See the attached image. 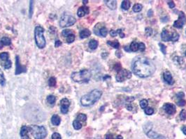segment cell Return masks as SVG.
I'll list each match as a JSON object with an SVG mask.
<instances>
[{"instance_id": "obj_1", "label": "cell", "mask_w": 186, "mask_h": 139, "mask_svg": "<svg viewBox=\"0 0 186 139\" xmlns=\"http://www.w3.org/2000/svg\"><path fill=\"white\" fill-rule=\"evenodd\" d=\"M153 62L146 57H139L134 61L132 70L134 74L141 78H146L151 76L155 71Z\"/></svg>"}, {"instance_id": "obj_2", "label": "cell", "mask_w": 186, "mask_h": 139, "mask_svg": "<svg viewBox=\"0 0 186 139\" xmlns=\"http://www.w3.org/2000/svg\"><path fill=\"white\" fill-rule=\"evenodd\" d=\"M102 92L101 90L95 89L90 93L85 95L81 99V103L83 106H90L95 104L102 97Z\"/></svg>"}, {"instance_id": "obj_3", "label": "cell", "mask_w": 186, "mask_h": 139, "mask_svg": "<svg viewBox=\"0 0 186 139\" xmlns=\"http://www.w3.org/2000/svg\"><path fill=\"white\" fill-rule=\"evenodd\" d=\"M91 72L88 70H82L79 72H75L71 74V79L74 82L78 83H88L91 78Z\"/></svg>"}, {"instance_id": "obj_4", "label": "cell", "mask_w": 186, "mask_h": 139, "mask_svg": "<svg viewBox=\"0 0 186 139\" xmlns=\"http://www.w3.org/2000/svg\"><path fill=\"white\" fill-rule=\"evenodd\" d=\"M44 29L41 26H37L34 29V38L36 46L40 49L43 48L46 46V39L43 35Z\"/></svg>"}, {"instance_id": "obj_5", "label": "cell", "mask_w": 186, "mask_h": 139, "mask_svg": "<svg viewBox=\"0 0 186 139\" xmlns=\"http://www.w3.org/2000/svg\"><path fill=\"white\" fill-rule=\"evenodd\" d=\"M29 128V132L35 139H43L47 136L46 129L43 126L30 125Z\"/></svg>"}, {"instance_id": "obj_6", "label": "cell", "mask_w": 186, "mask_h": 139, "mask_svg": "<svg viewBox=\"0 0 186 139\" xmlns=\"http://www.w3.org/2000/svg\"><path fill=\"white\" fill-rule=\"evenodd\" d=\"M161 38L163 41L176 42L179 39V34L174 31H168L167 29H163L161 34Z\"/></svg>"}, {"instance_id": "obj_7", "label": "cell", "mask_w": 186, "mask_h": 139, "mask_svg": "<svg viewBox=\"0 0 186 139\" xmlns=\"http://www.w3.org/2000/svg\"><path fill=\"white\" fill-rule=\"evenodd\" d=\"M76 21V18L73 16L67 15V14H63L62 16L60 18V26L61 27L63 28L70 27L75 24Z\"/></svg>"}, {"instance_id": "obj_8", "label": "cell", "mask_w": 186, "mask_h": 139, "mask_svg": "<svg viewBox=\"0 0 186 139\" xmlns=\"http://www.w3.org/2000/svg\"><path fill=\"white\" fill-rule=\"evenodd\" d=\"M131 77H132V72L130 70L126 69L121 70L120 71L118 72L116 76V80L118 82H123L125 80L130 79Z\"/></svg>"}, {"instance_id": "obj_9", "label": "cell", "mask_w": 186, "mask_h": 139, "mask_svg": "<svg viewBox=\"0 0 186 139\" xmlns=\"http://www.w3.org/2000/svg\"><path fill=\"white\" fill-rule=\"evenodd\" d=\"M0 59L1 61V64L5 69L11 68L12 63L8 59V52H2L0 54Z\"/></svg>"}, {"instance_id": "obj_10", "label": "cell", "mask_w": 186, "mask_h": 139, "mask_svg": "<svg viewBox=\"0 0 186 139\" xmlns=\"http://www.w3.org/2000/svg\"><path fill=\"white\" fill-rule=\"evenodd\" d=\"M186 15H185L184 13H183V11H181V12H180V13H179V19L174 22V27L176 28H178V29H181V28H182L184 26V24H186Z\"/></svg>"}, {"instance_id": "obj_11", "label": "cell", "mask_w": 186, "mask_h": 139, "mask_svg": "<svg viewBox=\"0 0 186 139\" xmlns=\"http://www.w3.org/2000/svg\"><path fill=\"white\" fill-rule=\"evenodd\" d=\"M70 106V102L67 98H63L60 101V111L63 113L66 114L69 111V107Z\"/></svg>"}, {"instance_id": "obj_12", "label": "cell", "mask_w": 186, "mask_h": 139, "mask_svg": "<svg viewBox=\"0 0 186 139\" xmlns=\"http://www.w3.org/2000/svg\"><path fill=\"white\" fill-rule=\"evenodd\" d=\"M15 66H16V69H15V75H18V74H20L21 73L26 72H27L26 67L20 65V59H19V56H15Z\"/></svg>"}, {"instance_id": "obj_13", "label": "cell", "mask_w": 186, "mask_h": 139, "mask_svg": "<svg viewBox=\"0 0 186 139\" xmlns=\"http://www.w3.org/2000/svg\"><path fill=\"white\" fill-rule=\"evenodd\" d=\"M163 109L164 111L169 115H173L176 113V107L175 105L170 103H167L163 106Z\"/></svg>"}, {"instance_id": "obj_14", "label": "cell", "mask_w": 186, "mask_h": 139, "mask_svg": "<svg viewBox=\"0 0 186 139\" xmlns=\"http://www.w3.org/2000/svg\"><path fill=\"white\" fill-rule=\"evenodd\" d=\"M29 132V128L27 126H22L20 129V136L22 139H29L28 133Z\"/></svg>"}, {"instance_id": "obj_15", "label": "cell", "mask_w": 186, "mask_h": 139, "mask_svg": "<svg viewBox=\"0 0 186 139\" xmlns=\"http://www.w3.org/2000/svg\"><path fill=\"white\" fill-rule=\"evenodd\" d=\"M89 11H90V10H89V8L88 7L85 6L80 7L77 11L78 16L79 17H83L85 15L89 13Z\"/></svg>"}, {"instance_id": "obj_16", "label": "cell", "mask_w": 186, "mask_h": 139, "mask_svg": "<svg viewBox=\"0 0 186 139\" xmlns=\"http://www.w3.org/2000/svg\"><path fill=\"white\" fill-rule=\"evenodd\" d=\"M163 77H164V80L165 81V82L169 85H173L174 83V81L173 79L172 75L169 72H165L163 74Z\"/></svg>"}, {"instance_id": "obj_17", "label": "cell", "mask_w": 186, "mask_h": 139, "mask_svg": "<svg viewBox=\"0 0 186 139\" xmlns=\"http://www.w3.org/2000/svg\"><path fill=\"white\" fill-rule=\"evenodd\" d=\"M51 122L53 125L58 126L60 125V122H61V119L57 115H53L51 118Z\"/></svg>"}, {"instance_id": "obj_18", "label": "cell", "mask_w": 186, "mask_h": 139, "mask_svg": "<svg viewBox=\"0 0 186 139\" xmlns=\"http://www.w3.org/2000/svg\"><path fill=\"white\" fill-rule=\"evenodd\" d=\"M90 35H91V32H90V31L89 29H83V30L81 31V32H80V37H81V38H88Z\"/></svg>"}, {"instance_id": "obj_19", "label": "cell", "mask_w": 186, "mask_h": 139, "mask_svg": "<svg viewBox=\"0 0 186 139\" xmlns=\"http://www.w3.org/2000/svg\"><path fill=\"white\" fill-rule=\"evenodd\" d=\"M106 5L109 7L110 9L111 10H115L117 7V3L115 0H109V1H106Z\"/></svg>"}, {"instance_id": "obj_20", "label": "cell", "mask_w": 186, "mask_h": 139, "mask_svg": "<svg viewBox=\"0 0 186 139\" xmlns=\"http://www.w3.org/2000/svg\"><path fill=\"white\" fill-rule=\"evenodd\" d=\"M88 46L91 49H96L97 47H98V42L96 40H94L92 39L89 42V44H88Z\"/></svg>"}, {"instance_id": "obj_21", "label": "cell", "mask_w": 186, "mask_h": 139, "mask_svg": "<svg viewBox=\"0 0 186 139\" xmlns=\"http://www.w3.org/2000/svg\"><path fill=\"white\" fill-rule=\"evenodd\" d=\"M131 52H137L139 50V43L136 41H133L130 46Z\"/></svg>"}, {"instance_id": "obj_22", "label": "cell", "mask_w": 186, "mask_h": 139, "mask_svg": "<svg viewBox=\"0 0 186 139\" xmlns=\"http://www.w3.org/2000/svg\"><path fill=\"white\" fill-rule=\"evenodd\" d=\"M130 6H131V2L130 1H123V3L121 4V8L123 10H127L130 8Z\"/></svg>"}, {"instance_id": "obj_23", "label": "cell", "mask_w": 186, "mask_h": 139, "mask_svg": "<svg viewBox=\"0 0 186 139\" xmlns=\"http://www.w3.org/2000/svg\"><path fill=\"white\" fill-rule=\"evenodd\" d=\"M55 101H56V97H55L54 95H48L47 97V102L50 105H54V104L55 103Z\"/></svg>"}, {"instance_id": "obj_24", "label": "cell", "mask_w": 186, "mask_h": 139, "mask_svg": "<svg viewBox=\"0 0 186 139\" xmlns=\"http://www.w3.org/2000/svg\"><path fill=\"white\" fill-rule=\"evenodd\" d=\"M107 33H108L107 29H106L105 27H102L101 29H99L98 35H101L102 37H106V35H107Z\"/></svg>"}, {"instance_id": "obj_25", "label": "cell", "mask_w": 186, "mask_h": 139, "mask_svg": "<svg viewBox=\"0 0 186 139\" xmlns=\"http://www.w3.org/2000/svg\"><path fill=\"white\" fill-rule=\"evenodd\" d=\"M76 120H77L81 122H85L87 120V116H86V115L83 114V113H80V114L78 115Z\"/></svg>"}, {"instance_id": "obj_26", "label": "cell", "mask_w": 186, "mask_h": 139, "mask_svg": "<svg viewBox=\"0 0 186 139\" xmlns=\"http://www.w3.org/2000/svg\"><path fill=\"white\" fill-rule=\"evenodd\" d=\"M107 44L111 46L112 47L116 49H118L120 47V43L118 40H114V41H107Z\"/></svg>"}, {"instance_id": "obj_27", "label": "cell", "mask_w": 186, "mask_h": 139, "mask_svg": "<svg viewBox=\"0 0 186 139\" xmlns=\"http://www.w3.org/2000/svg\"><path fill=\"white\" fill-rule=\"evenodd\" d=\"M73 127L74 128L76 129V130H78V129H81V127H82V123L81 122H79L77 120H75L74 122H73Z\"/></svg>"}, {"instance_id": "obj_28", "label": "cell", "mask_w": 186, "mask_h": 139, "mask_svg": "<svg viewBox=\"0 0 186 139\" xmlns=\"http://www.w3.org/2000/svg\"><path fill=\"white\" fill-rule=\"evenodd\" d=\"M147 136L149 137V138H151V139H158V134L156 133V132H153V131H151L150 130L149 132H148L147 133Z\"/></svg>"}, {"instance_id": "obj_29", "label": "cell", "mask_w": 186, "mask_h": 139, "mask_svg": "<svg viewBox=\"0 0 186 139\" xmlns=\"http://www.w3.org/2000/svg\"><path fill=\"white\" fill-rule=\"evenodd\" d=\"M0 84L2 86H5V84H6V79L4 77V73L1 69H0Z\"/></svg>"}, {"instance_id": "obj_30", "label": "cell", "mask_w": 186, "mask_h": 139, "mask_svg": "<svg viewBox=\"0 0 186 139\" xmlns=\"http://www.w3.org/2000/svg\"><path fill=\"white\" fill-rule=\"evenodd\" d=\"M1 42L4 45H10L11 44V40L8 37H3L1 40Z\"/></svg>"}, {"instance_id": "obj_31", "label": "cell", "mask_w": 186, "mask_h": 139, "mask_svg": "<svg viewBox=\"0 0 186 139\" xmlns=\"http://www.w3.org/2000/svg\"><path fill=\"white\" fill-rule=\"evenodd\" d=\"M48 85L50 87H55L56 86V79L55 77H50L48 79Z\"/></svg>"}, {"instance_id": "obj_32", "label": "cell", "mask_w": 186, "mask_h": 139, "mask_svg": "<svg viewBox=\"0 0 186 139\" xmlns=\"http://www.w3.org/2000/svg\"><path fill=\"white\" fill-rule=\"evenodd\" d=\"M66 40L68 43H71V42H73L75 40V35L74 34H71L70 35H69L68 36H67V38H66Z\"/></svg>"}, {"instance_id": "obj_33", "label": "cell", "mask_w": 186, "mask_h": 139, "mask_svg": "<svg viewBox=\"0 0 186 139\" xmlns=\"http://www.w3.org/2000/svg\"><path fill=\"white\" fill-rule=\"evenodd\" d=\"M141 10H142V6H141V4H139V3H136V4H134V6H133L134 12L139 13V12H140Z\"/></svg>"}, {"instance_id": "obj_34", "label": "cell", "mask_w": 186, "mask_h": 139, "mask_svg": "<svg viewBox=\"0 0 186 139\" xmlns=\"http://www.w3.org/2000/svg\"><path fill=\"white\" fill-rule=\"evenodd\" d=\"M174 61L178 65H181L183 63V59L181 56H176L174 58Z\"/></svg>"}, {"instance_id": "obj_35", "label": "cell", "mask_w": 186, "mask_h": 139, "mask_svg": "<svg viewBox=\"0 0 186 139\" xmlns=\"http://www.w3.org/2000/svg\"><path fill=\"white\" fill-rule=\"evenodd\" d=\"M144 112L146 115H152L154 113V110H153V108H152L151 107H146L144 110Z\"/></svg>"}, {"instance_id": "obj_36", "label": "cell", "mask_w": 186, "mask_h": 139, "mask_svg": "<svg viewBox=\"0 0 186 139\" xmlns=\"http://www.w3.org/2000/svg\"><path fill=\"white\" fill-rule=\"evenodd\" d=\"M72 33H73V32H72V31L70 30V29H64V30H63L62 32V35H63L64 37L67 38L69 35H70L71 34H72Z\"/></svg>"}, {"instance_id": "obj_37", "label": "cell", "mask_w": 186, "mask_h": 139, "mask_svg": "<svg viewBox=\"0 0 186 139\" xmlns=\"http://www.w3.org/2000/svg\"><path fill=\"white\" fill-rule=\"evenodd\" d=\"M148 104V102L146 100H143L140 102V106L142 108H146L147 107Z\"/></svg>"}, {"instance_id": "obj_38", "label": "cell", "mask_w": 186, "mask_h": 139, "mask_svg": "<svg viewBox=\"0 0 186 139\" xmlns=\"http://www.w3.org/2000/svg\"><path fill=\"white\" fill-rule=\"evenodd\" d=\"M180 118L182 120H186V110L185 109H183L181 113H180Z\"/></svg>"}, {"instance_id": "obj_39", "label": "cell", "mask_w": 186, "mask_h": 139, "mask_svg": "<svg viewBox=\"0 0 186 139\" xmlns=\"http://www.w3.org/2000/svg\"><path fill=\"white\" fill-rule=\"evenodd\" d=\"M33 6H34V1H30V5H29V17L31 18L33 14Z\"/></svg>"}, {"instance_id": "obj_40", "label": "cell", "mask_w": 186, "mask_h": 139, "mask_svg": "<svg viewBox=\"0 0 186 139\" xmlns=\"http://www.w3.org/2000/svg\"><path fill=\"white\" fill-rule=\"evenodd\" d=\"M113 69L115 70L116 71H117L118 72L121 70V65H120V63H116L114 66H113Z\"/></svg>"}, {"instance_id": "obj_41", "label": "cell", "mask_w": 186, "mask_h": 139, "mask_svg": "<svg viewBox=\"0 0 186 139\" xmlns=\"http://www.w3.org/2000/svg\"><path fill=\"white\" fill-rule=\"evenodd\" d=\"M146 34L147 36H151L153 34V29L151 27L146 28Z\"/></svg>"}, {"instance_id": "obj_42", "label": "cell", "mask_w": 186, "mask_h": 139, "mask_svg": "<svg viewBox=\"0 0 186 139\" xmlns=\"http://www.w3.org/2000/svg\"><path fill=\"white\" fill-rule=\"evenodd\" d=\"M159 45H160V50H161V52L165 55V54H167V51H166V46H165L164 44H162V43H159Z\"/></svg>"}, {"instance_id": "obj_43", "label": "cell", "mask_w": 186, "mask_h": 139, "mask_svg": "<svg viewBox=\"0 0 186 139\" xmlns=\"http://www.w3.org/2000/svg\"><path fill=\"white\" fill-rule=\"evenodd\" d=\"M52 139H62L61 135L59 133H53L52 135Z\"/></svg>"}, {"instance_id": "obj_44", "label": "cell", "mask_w": 186, "mask_h": 139, "mask_svg": "<svg viewBox=\"0 0 186 139\" xmlns=\"http://www.w3.org/2000/svg\"><path fill=\"white\" fill-rule=\"evenodd\" d=\"M146 49V45H144L143 42H140L139 43V50H140L141 52H144Z\"/></svg>"}, {"instance_id": "obj_45", "label": "cell", "mask_w": 186, "mask_h": 139, "mask_svg": "<svg viewBox=\"0 0 186 139\" xmlns=\"http://www.w3.org/2000/svg\"><path fill=\"white\" fill-rule=\"evenodd\" d=\"M186 104V101L185 100H179L178 102H177V104L180 106H185Z\"/></svg>"}, {"instance_id": "obj_46", "label": "cell", "mask_w": 186, "mask_h": 139, "mask_svg": "<svg viewBox=\"0 0 186 139\" xmlns=\"http://www.w3.org/2000/svg\"><path fill=\"white\" fill-rule=\"evenodd\" d=\"M116 31H117V34L120 35V38H123L124 37H125V34H123V31H122V29H118V30H117Z\"/></svg>"}, {"instance_id": "obj_47", "label": "cell", "mask_w": 186, "mask_h": 139, "mask_svg": "<svg viewBox=\"0 0 186 139\" xmlns=\"http://www.w3.org/2000/svg\"><path fill=\"white\" fill-rule=\"evenodd\" d=\"M176 97H178V98H180L181 100H182V98L185 97V94L183 93V92H180L179 93H178L176 95Z\"/></svg>"}, {"instance_id": "obj_48", "label": "cell", "mask_w": 186, "mask_h": 139, "mask_svg": "<svg viewBox=\"0 0 186 139\" xmlns=\"http://www.w3.org/2000/svg\"><path fill=\"white\" fill-rule=\"evenodd\" d=\"M60 45H62V42L60 41V40H57L55 42V47H59Z\"/></svg>"}, {"instance_id": "obj_49", "label": "cell", "mask_w": 186, "mask_h": 139, "mask_svg": "<svg viewBox=\"0 0 186 139\" xmlns=\"http://www.w3.org/2000/svg\"><path fill=\"white\" fill-rule=\"evenodd\" d=\"M110 34H111V35L113 36V37H115V36H116V35L118 34H117V31H115V30H111V31H110Z\"/></svg>"}, {"instance_id": "obj_50", "label": "cell", "mask_w": 186, "mask_h": 139, "mask_svg": "<svg viewBox=\"0 0 186 139\" xmlns=\"http://www.w3.org/2000/svg\"><path fill=\"white\" fill-rule=\"evenodd\" d=\"M168 4L171 8H174V7H175V3H174L173 1H169V2L168 3Z\"/></svg>"}, {"instance_id": "obj_51", "label": "cell", "mask_w": 186, "mask_h": 139, "mask_svg": "<svg viewBox=\"0 0 186 139\" xmlns=\"http://www.w3.org/2000/svg\"><path fill=\"white\" fill-rule=\"evenodd\" d=\"M126 106L127 110H129V111H132V106L130 104H126V106Z\"/></svg>"}, {"instance_id": "obj_52", "label": "cell", "mask_w": 186, "mask_h": 139, "mask_svg": "<svg viewBox=\"0 0 186 139\" xmlns=\"http://www.w3.org/2000/svg\"><path fill=\"white\" fill-rule=\"evenodd\" d=\"M105 139H114V137H113V136L112 134H108L106 136Z\"/></svg>"}, {"instance_id": "obj_53", "label": "cell", "mask_w": 186, "mask_h": 139, "mask_svg": "<svg viewBox=\"0 0 186 139\" xmlns=\"http://www.w3.org/2000/svg\"><path fill=\"white\" fill-rule=\"evenodd\" d=\"M182 129L183 133V134H184L185 135H186V125H184V126H183V127H182V129Z\"/></svg>"}, {"instance_id": "obj_54", "label": "cell", "mask_w": 186, "mask_h": 139, "mask_svg": "<svg viewBox=\"0 0 186 139\" xmlns=\"http://www.w3.org/2000/svg\"><path fill=\"white\" fill-rule=\"evenodd\" d=\"M153 10H148V15L149 17H151V16H152V15H153Z\"/></svg>"}, {"instance_id": "obj_55", "label": "cell", "mask_w": 186, "mask_h": 139, "mask_svg": "<svg viewBox=\"0 0 186 139\" xmlns=\"http://www.w3.org/2000/svg\"><path fill=\"white\" fill-rule=\"evenodd\" d=\"M124 49H125V51H127V52H131V51H130V47H127V46L124 47Z\"/></svg>"}, {"instance_id": "obj_56", "label": "cell", "mask_w": 186, "mask_h": 139, "mask_svg": "<svg viewBox=\"0 0 186 139\" xmlns=\"http://www.w3.org/2000/svg\"><path fill=\"white\" fill-rule=\"evenodd\" d=\"M134 100V97H128L127 99V100L129 101V102H131V101H133Z\"/></svg>"}, {"instance_id": "obj_57", "label": "cell", "mask_w": 186, "mask_h": 139, "mask_svg": "<svg viewBox=\"0 0 186 139\" xmlns=\"http://www.w3.org/2000/svg\"><path fill=\"white\" fill-rule=\"evenodd\" d=\"M116 139H123V136H122L119 135V136H118L116 137Z\"/></svg>"}, {"instance_id": "obj_58", "label": "cell", "mask_w": 186, "mask_h": 139, "mask_svg": "<svg viewBox=\"0 0 186 139\" xmlns=\"http://www.w3.org/2000/svg\"><path fill=\"white\" fill-rule=\"evenodd\" d=\"M3 46H4V45L2 44V42H1V40H0V49H1L3 47Z\"/></svg>"}, {"instance_id": "obj_59", "label": "cell", "mask_w": 186, "mask_h": 139, "mask_svg": "<svg viewBox=\"0 0 186 139\" xmlns=\"http://www.w3.org/2000/svg\"><path fill=\"white\" fill-rule=\"evenodd\" d=\"M88 0H86V1H85V0H83V3H84L85 4H86V3H88Z\"/></svg>"}, {"instance_id": "obj_60", "label": "cell", "mask_w": 186, "mask_h": 139, "mask_svg": "<svg viewBox=\"0 0 186 139\" xmlns=\"http://www.w3.org/2000/svg\"></svg>"}, {"instance_id": "obj_61", "label": "cell", "mask_w": 186, "mask_h": 139, "mask_svg": "<svg viewBox=\"0 0 186 139\" xmlns=\"http://www.w3.org/2000/svg\"></svg>"}]
</instances>
